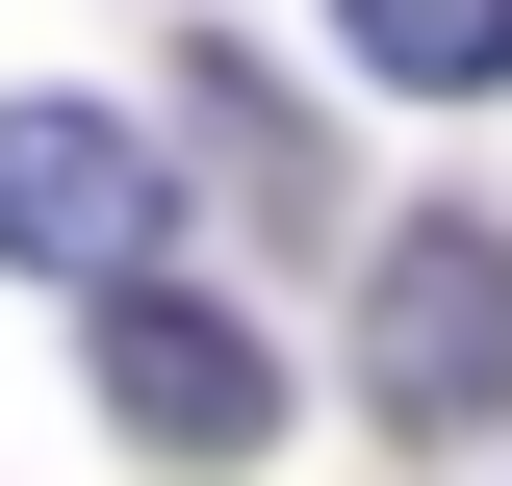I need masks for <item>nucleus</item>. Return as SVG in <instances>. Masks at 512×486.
<instances>
[{"instance_id": "f257e3e1", "label": "nucleus", "mask_w": 512, "mask_h": 486, "mask_svg": "<svg viewBox=\"0 0 512 486\" xmlns=\"http://www.w3.org/2000/svg\"><path fill=\"white\" fill-rule=\"evenodd\" d=\"M359 410H384V435H487V410H512V231H487V205H410V231H384V282H359Z\"/></svg>"}, {"instance_id": "f03ea898", "label": "nucleus", "mask_w": 512, "mask_h": 486, "mask_svg": "<svg viewBox=\"0 0 512 486\" xmlns=\"http://www.w3.org/2000/svg\"><path fill=\"white\" fill-rule=\"evenodd\" d=\"M154 128L103 103H0V256H52V282H154Z\"/></svg>"}, {"instance_id": "7ed1b4c3", "label": "nucleus", "mask_w": 512, "mask_h": 486, "mask_svg": "<svg viewBox=\"0 0 512 486\" xmlns=\"http://www.w3.org/2000/svg\"><path fill=\"white\" fill-rule=\"evenodd\" d=\"M103 410L154 435V461H256V435H282V359H256L231 307H180V282H103Z\"/></svg>"}, {"instance_id": "20e7f679", "label": "nucleus", "mask_w": 512, "mask_h": 486, "mask_svg": "<svg viewBox=\"0 0 512 486\" xmlns=\"http://www.w3.org/2000/svg\"><path fill=\"white\" fill-rule=\"evenodd\" d=\"M333 52L410 77V103H487V77H512V0H333Z\"/></svg>"}]
</instances>
